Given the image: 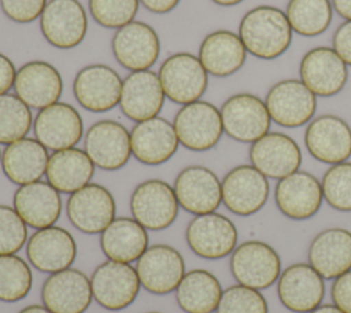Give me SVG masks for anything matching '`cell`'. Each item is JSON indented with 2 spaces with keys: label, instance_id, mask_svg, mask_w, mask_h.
I'll return each instance as SVG.
<instances>
[{
  "label": "cell",
  "instance_id": "40",
  "mask_svg": "<svg viewBox=\"0 0 351 313\" xmlns=\"http://www.w3.org/2000/svg\"><path fill=\"white\" fill-rule=\"evenodd\" d=\"M215 313H269V308L259 290L237 283L222 291Z\"/></svg>",
  "mask_w": 351,
  "mask_h": 313
},
{
  "label": "cell",
  "instance_id": "33",
  "mask_svg": "<svg viewBox=\"0 0 351 313\" xmlns=\"http://www.w3.org/2000/svg\"><path fill=\"white\" fill-rule=\"evenodd\" d=\"M148 232L133 217H115L100 233L103 254L117 262L137 261L148 247Z\"/></svg>",
  "mask_w": 351,
  "mask_h": 313
},
{
  "label": "cell",
  "instance_id": "8",
  "mask_svg": "<svg viewBox=\"0 0 351 313\" xmlns=\"http://www.w3.org/2000/svg\"><path fill=\"white\" fill-rule=\"evenodd\" d=\"M270 119L282 128H299L310 122L317 110V96L296 78L271 85L265 97Z\"/></svg>",
  "mask_w": 351,
  "mask_h": 313
},
{
  "label": "cell",
  "instance_id": "39",
  "mask_svg": "<svg viewBox=\"0 0 351 313\" xmlns=\"http://www.w3.org/2000/svg\"><path fill=\"white\" fill-rule=\"evenodd\" d=\"M324 200L339 211H351V162L330 165L321 180Z\"/></svg>",
  "mask_w": 351,
  "mask_h": 313
},
{
  "label": "cell",
  "instance_id": "49",
  "mask_svg": "<svg viewBox=\"0 0 351 313\" xmlns=\"http://www.w3.org/2000/svg\"><path fill=\"white\" fill-rule=\"evenodd\" d=\"M308 313H344L343 310H340L336 305L333 303H324V305H319L318 308H315L314 310L308 312Z\"/></svg>",
  "mask_w": 351,
  "mask_h": 313
},
{
  "label": "cell",
  "instance_id": "36",
  "mask_svg": "<svg viewBox=\"0 0 351 313\" xmlns=\"http://www.w3.org/2000/svg\"><path fill=\"white\" fill-rule=\"evenodd\" d=\"M332 14L330 0H289L285 10L292 32L303 37H315L326 32Z\"/></svg>",
  "mask_w": 351,
  "mask_h": 313
},
{
  "label": "cell",
  "instance_id": "7",
  "mask_svg": "<svg viewBox=\"0 0 351 313\" xmlns=\"http://www.w3.org/2000/svg\"><path fill=\"white\" fill-rule=\"evenodd\" d=\"M178 200L173 187L159 178H149L136 185L130 195V213L145 229L169 228L178 216Z\"/></svg>",
  "mask_w": 351,
  "mask_h": 313
},
{
  "label": "cell",
  "instance_id": "12",
  "mask_svg": "<svg viewBox=\"0 0 351 313\" xmlns=\"http://www.w3.org/2000/svg\"><path fill=\"white\" fill-rule=\"evenodd\" d=\"M40 29L51 45L71 49L86 36L85 8L78 0H49L40 16Z\"/></svg>",
  "mask_w": 351,
  "mask_h": 313
},
{
  "label": "cell",
  "instance_id": "24",
  "mask_svg": "<svg viewBox=\"0 0 351 313\" xmlns=\"http://www.w3.org/2000/svg\"><path fill=\"white\" fill-rule=\"evenodd\" d=\"M299 76L315 96L332 97L344 88L348 69L333 48L315 47L303 55Z\"/></svg>",
  "mask_w": 351,
  "mask_h": 313
},
{
  "label": "cell",
  "instance_id": "21",
  "mask_svg": "<svg viewBox=\"0 0 351 313\" xmlns=\"http://www.w3.org/2000/svg\"><path fill=\"white\" fill-rule=\"evenodd\" d=\"M173 189L178 205L195 216L213 213L222 203V188L218 176L202 165L184 167L177 174Z\"/></svg>",
  "mask_w": 351,
  "mask_h": 313
},
{
  "label": "cell",
  "instance_id": "50",
  "mask_svg": "<svg viewBox=\"0 0 351 313\" xmlns=\"http://www.w3.org/2000/svg\"><path fill=\"white\" fill-rule=\"evenodd\" d=\"M18 313H52L51 310H48L44 305H37V303H33V305H27L25 306L23 309H21Z\"/></svg>",
  "mask_w": 351,
  "mask_h": 313
},
{
  "label": "cell",
  "instance_id": "27",
  "mask_svg": "<svg viewBox=\"0 0 351 313\" xmlns=\"http://www.w3.org/2000/svg\"><path fill=\"white\" fill-rule=\"evenodd\" d=\"M15 95L30 108H45L59 100L63 80L59 70L44 60H32L16 70Z\"/></svg>",
  "mask_w": 351,
  "mask_h": 313
},
{
  "label": "cell",
  "instance_id": "48",
  "mask_svg": "<svg viewBox=\"0 0 351 313\" xmlns=\"http://www.w3.org/2000/svg\"><path fill=\"white\" fill-rule=\"evenodd\" d=\"M333 11L346 21H351V0H330Z\"/></svg>",
  "mask_w": 351,
  "mask_h": 313
},
{
  "label": "cell",
  "instance_id": "18",
  "mask_svg": "<svg viewBox=\"0 0 351 313\" xmlns=\"http://www.w3.org/2000/svg\"><path fill=\"white\" fill-rule=\"evenodd\" d=\"M33 133L47 150L59 151L75 147L84 135V122L71 104L56 102L38 110L33 119Z\"/></svg>",
  "mask_w": 351,
  "mask_h": 313
},
{
  "label": "cell",
  "instance_id": "4",
  "mask_svg": "<svg viewBox=\"0 0 351 313\" xmlns=\"http://www.w3.org/2000/svg\"><path fill=\"white\" fill-rule=\"evenodd\" d=\"M229 268L239 284L261 291L277 281L281 259L270 244L262 240H247L232 251Z\"/></svg>",
  "mask_w": 351,
  "mask_h": 313
},
{
  "label": "cell",
  "instance_id": "47",
  "mask_svg": "<svg viewBox=\"0 0 351 313\" xmlns=\"http://www.w3.org/2000/svg\"><path fill=\"white\" fill-rule=\"evenodd\" d=\"M149 12L166 14L174 10L181 0H138Z\"/></svg>",
  "mask_w": 351,
  "mask_h": 313
},
{
  "label": "cell",
  "instance_id": "44",
  "mask_svg": "<svg viewBox=\"0 0 351 313\" xmlns=\"http://www.w3.org/2000/svg\"><path fill=\"white\" fill-rule=\"evenodd\" d=\"M330 298L344 313H351V269L333 279L330 287Z\"/></svg>",
  "mask_w": 351,
  "mask_h": 313
},
{
  "label": "cell",
  "instance_id": "42",
  "mask_svg": "<svg viewBox=\"0 0 351 313\" xmlns=\"http://www.w3.org/2000/svg\"><path fill=\"white\" fill-rule=\"evenodd\" d=\"M27 240V225L7 205H0V255L18 253Z\"/></svg>",
  "mask_w": 351,
  "mask_h": 313
},
{
  "label": "cell",
  "instance_id": "43",
  "mask_svg": "<svg viewBox=\"0 0 351 313\" xmlns=\"http://www.w3.org/2000/svg\"><path fill=\"white\" fill-rule=\"evenodd\" d=\"M47 0H0L3 14L12 22L30 23L41 16Z\"/></svg>",
  "mask_w": 351,
  "mask_h": 313
},
{
  "label": "cell",
  "instance_id": "31",
  "mask_svg": "<svg viewBox=\"0 0 351 313\" xmlns=\"http://www.w3.org/2000/svg\"><path fill=\"white\" fill-rule=\"evenodd\" d=\"M48 150L33 137H23L7 144L1 151L4 176L16 185L41 180L48 165Z\"/></svg>",
  "mask_w": 351,
  "mask_h": 313
},
{
  "label": "cell",
  "instance_id": "26",
  "mask_svg": "<svg viewBox=\"0 0 351 313\" xmlns=\"http://www.w3.org/2000/svg\"><path fill=\"white\" fill-rule=\"evenodd\" d=\"M178 146L173 124L162 117L136 122L130 130L132 155L143 165L158 166L167 162Z\"/></svg>",
  "mask_w": 351,
  "mask_h": 313
},
{
  "label": "cell",
  "instance_id": "38",
  "mask_svg": "<svg viewBox=\"0 0 351 313\" xmlns=\"http://www.w3.org/2000/svg\"><path fill=\"white\" fill-rule=\"evenodd\" d=\"M33 128L30 107L16 95L4 93L0 96V144H11L26 137Z\"/></svg>",
  "mask_w": 351,
  "mask_h": 313
},
{
  "label": "cell",
  "instance_id": "6",
  "mask_svg": "<svg viewBox=\"0 0 351 313\" xmlns=\"http://www.w3.org/2000/svg\"><path fill=\"white\" fill-rule=\"evenodd\" d=\"M237 239L233 221L217 211L195 216L185 229L188 247L203 259H221L230 255L237 246Z\"/></svg>",
  "mask_w": 351,
  "mask_h": 313
},
{
  "label": "cell",
  "instance_id": "46",
  "mask_svg": "<svg viewBox=\"0 0 351 313\" xmlns=\"http://www.w3.org/2000/svg\"><path fill=\"white\" fill-rule=\"evenodd\" d=\"M16 70L12 60L0 52V96L8 93V91L14 86Z\"/></svg>",
  "mask_w": 351,
  "mask_h": 313
},
{
  "label": "cell",
  "instance_id": "3",
  "mask_svg": "<svg viewBox=\"0 0 351 313\" xmlns=\"http://www.w3.org/2000/svg\"><path fill=\"white\" fill-rule=\"evenodd\" d=\"M173 126L180 144L195 152L211 150L223 133L219 108L204 100L184 104L174 115Z\"/></svg>",
  "mask_w": 351,
  "mask_h": 313
},
{
  "label": "cell",
  "instance_id": "37",
  "mask_svg": "<svg viewBox=\"0 0 351 313\" xmlns=\"http://www.w3.org/2000/svg\"><path fill=\"white\" fill-rule=\"evenodd\" d=\"M33 286L30 265L15 254L0 255V301L12 303L27 297Z\"/></svg>",
  "mask_w": 351,
  "mask_h": 313
},
{
  "label": "cell",
  "instance_id": "28",
  "mask_svg": "<svg viewBox=\"0 0 351 313\" xmlns=\"http://www.w3.org/2000/svg\"><path fill=\"white\" fill-rule=\"evenodd\" d=\"M159 76L151 70L130 71L122 81L119 108L134 122L158 117L165 103Z\"/></svg>",
  "mask_w": 351,
  "mask_h": 313
},
{
  "label": "cell",
  "instance_id": "10",
  "mask_svg": "<svg viewBox=\"0 0 351 313\" xmlns=\"http://www.w3.org/2000/svg\"><path fill=\"white\" fill-rule=\"evenodd\" d=\"M117 205L112 194L101 184L89 183L70 194L66 214L71 225L82 233H101L115 218Z\"/></svg>",
  "mask_w": 351,
  "mask_h": 313
},
{
  "label": "cell",
  "instance_id": "5",
  "mask_svg": "<svg viewBox=\"0 0 351 313\" xmlns=\"http://www.w3.org/2000/svg\"><path fill=\"white\" fill-rule=\"evenodd\" d=\"M93 299L106 310L118 312L130 306L140 292V279L130 264L107 259L90 276Z\"/></svg>",
  "mask_w": 351,
  "mask_h": 313
},
{
  "label": "cell",
  "instance_id": "35",
  "mask_svg": "<svg viewBox=\"0 0 351 313\" xmlns=\"http://www.w3.org/2000/svg\"><path fill=\"white\" fill-rule=\"evenodd\" d=\"M217 276L206 269L185 272L176 288V301L185 313H214L222 297Z\"/></svg>",
  "mask_w": 351,
  "mask_h": 313
},
{
  "label": "cell",
  "instance_id": "22",
  "mask_svg": "<svg viewBox=\"0 0 351 313\" xmlns=\"http://www.w3.org/2000/svg\"><path fill=\"white\" fill-rule=\"evenodd\" d=\"M92 298L90 277L71 266L51 273L41 287V302L52 313H85Z\"/></svg>",
  "mask_w": 351,
  "mask_h": 313
},
{
  "label": "cell",
  "instance_id": "1",
  "mask_svg": "<svg viewBox=\"0 0 351 313\" xmlns=\"http://www.w3.org/2000/svg\"><path fill=\"white\" fill-rule=\"evenodd\" d=\"M292 29L285 12L273 5H258L244 14L239 25V37L255 58L271 60L291 45Z\"/></svg>",
  "mask_w": 351,
  "mask_h": 313
},
{
  "label": "cell",
  "instance_id": "23",
  "mask_svg": "<svg viewBox=\"0 0 351 313\" xmlns=\"http://www.w3.org/2000/svg\"><path fill=\"white\" fill-rule=\"evenodd\" d=\"M322 188L318 178L304 170H296L280 178L274 188V202L285 217L296 221L314 217L322 205Z\"/></svg>",
  "mask_w": 351,
  "mask_h": 313
},
{
  "label": "cell",
  "instance_id": "15",
  "mask_svg": "<svg viewBox=\"0 0 351 313\" xmlns=\"http://www.w3.org/2000/svg\"><path fill=\"white\" fill-rule=\"evenodd\" d=\"M122 81L119 74L107 65H88L75 74L73 93L82 108L104 113L119 104Z\"/></svg>",
  "mask_w": 351,
  "mask_h": 313
},
{
  "label": "cell",
  "instance_id": "29",
  "mask_svg": "<svg viewBox=\"0 0 351 313\" xmlns=\"http://www.w3.org/2000/svg\"><path fill=\"white\" fill-rule=\"evenodd\" d=\"M12 207L34 229L53 225L62 213L60 192L48 181H34L19 185L12 196Z\"/></svg>",
  "mask_w": 351,
  "mask_h": 313
},
{
  "label": "cell",
  "instance_id": "17",
  "mask_svg": "<svg viewBox=\"0 0 351 313\" xmlns=\"http://www.w3.org/2000/svg\"><path fill=\"white\" fill-rule=\"evenodd\" d=\"M84 150L95 166L110 172L118 170L132 155L130 132L118 121L100 119L86 130Z\"/></svg>",
  "mask_w": 351,
  "mask_h": 313
},
{
  "label": "cell",
  "instance_id": "16",
  "mask_svg": "<svg viewBox=\"0 0 351 313\" xmlns=\"http://www.w3.org/2000/svg\"><path fill=\"white\" fill-rule=\"evenodd\" d=\"M141 287L155 295L176 291L185 275L181 253L169 244H152L141 254L136 264Z\"/></svg>",
  "mask_w": 351,
  "mask_h": 313
},
{
  "label": "cell",
  "instance_id": "11",
  "mask_svg": "<svg viewBox=\"0 0 351 313\" xmlns=\"http://www.w3.org/2000/svg\"><path fill=\"white\" fill-rule=\"evenodd\" d=\"M222 203L225 207L241 217L258 213L267 202L270 185L252 165H239L230 169L221 181Z\"/></svg>",
  "mask_w": 351,
  "mask_h": 313
},
{
  "label": "cell",
  "instance_id": "14",
  "mask_svg": "<svg viewBox=\"0 0 351 313\" xmlns=\"http://www.w3.org/2000/svg\"><path fill=\"white\" fill-rule=\"evenodd\" d=\"M115 60L129 71L149 70L160 54V40L152 26L132 21L117 29L111 40Z\"/></svg>",
  "mask_w": 351,
  "mask_h": 313
},
{
  "label": "cell",
  "instance_id": "32",
  "mask_svg": "<svg viewBox=\"0 0 351 313\" xmlns=\"http://www.w3.org/2000/svg\"><path fill=\"white\" fill-rule=\"evenodd\" d=\"M197 58L210 76L229 77L243 67L247 49L239 34L221 29L202 40Z\"/></svg>",
  "mask_w": 351,
  "mask_h": 313
},
{
  "label": "cell",
  "instance_id": "53",
  "mask_svg": "<svg viewBox=\"0 0 351 313\" xmlns=\"http://www.w3.org/2000/svg\"><path fill=\"white\" fill-rule=\"evenodd\" d=\"M0 163H1V151H0Z\"/></svg>",
  "mask_w": 351,
  "mask_h": 313
},
{
  "label": "cell",
  "instance_id": "13",
  "mask_svg": "<svg viewBox=\"0 0 351 313\" xmlns=\"http://www.w3.org/2000/svg\"><path fill=\"white\" fill-rule=\"evenodd\" d=\"M304 144L308 154L321 163L346 162L351 156V126L337 115H318L307 124Z\"/></svg>",
  "mask_w": 351,
  "mask_h": 313
},
{
  "label": "cell",
  "instance_id": "52",
  "mask_svg": "<svg viewBox=\"0 0 351 313\" xmlns=\"http://www.w3.org/2000/svg\"><path fill=\"white\" fill-rule=\"evenodd\" d=\"M145 313H162V312H145Z\"/></svg>",
  "mask_w": 351,
  "mask_h": 313
},
{
  "label": "cell",
  "instance_id": "2",
  "mask_svg": "<svg viewBox=\"0 0 351 313\" xmlns=\"http://www.w3.org/2000/svg\"><path fill=\"white\" fill-rule=\"evenodd\" d=\"M158 76L165 96L182 106L200 100L208 84V73L199 58L189 52H176L167 56Z\"/></svg>",
  "mask_w": 351,
  "mask_h": 313
},
{
  "label": "cell",
  "instance_id": "19",
  "mask_svg": "<svg viewBox=\"0 0 351 313\" xmlns=\"http://www.w3.org/2000/svg\"><path fill=\"white\" fill-rule=\"evenodd\" d=\"M277 295L285 309L308 313L324 299V277L308 262L292 264L281 270L277 279Z\"/></svg>",
  "mask_w": 351,
  "mask_h": 313
},
{
  "label": "cell",
  "instance_id": "25",
  "mask_svg": "<svg viewBox=\"0 0 351 313\" xmlns=\"http://www.w3.org/2000/svg\"><path fill=\"white\" fill-rule=\"evenodd\" d=\"M251 165L267 178L280 180L299 170L302 151L299 144L281 132H267L254 141L248 152Z\"/></svg>",
  "mask_w": 351,
  "mask_h": 313
},
{
  "label": "cell",
  "instance_id": "41",
  "mask_svg": "<svg viewBox=\"0 0 351 313\" xmlns=\"http://www.w3.org/2000/svg\"><path fill=\"white\" fill-rule=\"evenodd\" d=\"M93 21L106 29H119L132 22L138 11V0H89Z\"/></svg>",
  "mask_w": 351,
  "mask_h": 313
},
{
  "label": "cell",
  "instance_id": "34",
  "mask_svg": "<svg viewBox=\"0 0 351 313\" xmlns=\"http://www.w3.org/2000/svg\"><path fill=\"white\" fill-rule=\"evenodd\" d=\"M95 167L85 150L73 147L49 155L45 177L60 194H73L90 183Z\"/></svg>",
  "mask_w": 351,
  "mask_h": 313
},
{
  "label": "cell",
  "instance_id": "9",
  "mask_svg": "<svg viewBox=\"0 0 351 313\" xmlns=\"http://www.w3.org/2000/svg\"><path fill=\"white\" fill-rule=\"evenodd\" d=\"M223 132L240 143H254L270 129V115L265 102L252 93H236L221 108Z\"/></svg>",
  "mask_w": 351,
  "mask_h": 313
},
{
  "label": "cell",
  "instance_id": "45",
  "mask_svg": "<svg viewBox=\"0 0 351 313\" xmlns=\"http://www.w3.org/2000/svg\"><path fill=\"white\" fill-rule=\"evenodd\" d=\"M332 48L347 66H351V21L337 26L332 37Z\"/></svg>",
  "mask_w": 351,
  "mask_h": 313
},
{
  "label": "cell",
  "instance_id": "30",
  "mask_svg": "<svg viewBox=\"0 0 351 313\" xmlns=\"http://www.w3.org/2000/svg\"><path fill=\"white\" fill-rule=\"evenodd\" d=\"M307 259L324 280H333L350 270L351 232L337 227L321 231L308 246Z\"/></svg>",
  "mask_w": 351,
  "mask_h": 313
},
{
  "label": "cell",
  "instance_id": "51",
  "mask_svg": "<svg viewBox=\"0 0 351 313\" xmlns=\"http://www.w3.org/2000/svg\"><path fill=\"white\" fill-rule=\"evenodd\" d=\"M211 1L218 4V5H222V7H232V5H236V4L241 3L243 0H211Z\"/></svg>",
  "mask_w": 351,
  "mask_h": 313
},
{
  "label": "cell",
  "instance_id": "20",
  "mask_svg": "<svg viewBox=\"0 0 351 313\" xmlns=\"http://www.w3.org/2000/svg\"><path fill=\"white\" fill-rule=\"evenodd\" d=\"M26 257L34 269L51 275L71 266L77 257V243L67 229L51 225L29 236Z\"/></svg>",
  "mask_w": 351,
  "mask_h": 313
}]
</instances>
